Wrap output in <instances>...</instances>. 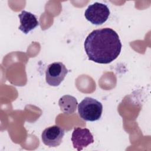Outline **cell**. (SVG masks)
I'll list each match as a JSON object with an SVG mask.
<instances>
[{
	"mask_svg": "<svg viewBox=\"0 0 151 151\" xmlns=\"http://www.w3.org/2000/svg\"><path fill=\"white\" fill-rule=\"evenodd\" d=\"M68 70L61 62H54L49 64L45 71V80L51 86H58L64 80Z\"/></svg>",
	"mask_w": 151,
	"mask_h": 151,
	"instance_id": "277c9868",
	"label": "cell"
},
{
	"mask_svg": "<svg viewBox=\"0 0 151 151\" xmlns=\"http://www.w3.org/2000/svg\"><path fill=\"white\" fill-rule=\"evenodd\" d=\"M64 130L57 125H54L44 129L41 134L42 141L49 147L58 146L62 142Z\"/></svg>",
	"mask_w": 151,
	"mask_h": 151,
	"instance_id": "5b68a950",
	"label": "cell"
},
{
	"mask_svg": "<svg viewBox=\"0 0 151 151\" xmlns=\"http://www.w3.org/2000/svg\"><path fill=\"white\" fill-rule=\"evenodd\" d=\"M109 15L110 10L108 6L100 2H95L90 5L84 12L87 20L96 25L104 23L107 20Z\"/></svg>",
	"mask_w": 151,
	"mask_h": 151,
	"instance_id": "3957f363",
	"label": "cell"
},
{
	"mask_svg": "<svg viewBox=\"0 0 151 151\" xmlns=\"http://www.w3.org/2000/svg\"><path fill=\"white\" fill-rule=\"evenodd\" d=\"M71 141L74 148L79 151L93 143L94 139L93 134L88 129L76 127L73 132Z\"/></svg>",
	"mask_w": 151,
	"mask_h": 151,
	"instance_id": "8992f818",
	"label": "cell"
},
{
	"mask_svg": "<svg viewBox=\"0 0 151 151\" xmlns=\"http://www.w3.org/2000/svg\"><path fill=\"white\" fill-rule=\"evenodd\" d=\"M88 60L99 64H109L116 60L122 50L117 33L110 28L91 31L84 43Z\"/></svg>",
	"mask_w": 151,
	"mask_h": 151,
	"instance_id": "6da1fadb",
	"label": "cell"
},
{
	"mask_svg": "<svg viewBox=\"0 0 151 151\" xmlns=\"http://www.w3.org/2000/svg\"><path fill=\"white\" fill-rule=\"evenodd\" d=\"M18 17L21 24L18 28L25 34L39 25V22L36 16L29 12L24 10L18 15Z\"/></svg>",
	"mask_w": 151,
	"mask_h": 151,
	"instance_id": "52a82bcc",
	"label": "cell"
},
{
	"mask_svg": "<svg viewBox=\"0 0 151 151\" xmlns=\"http://www.w3.org/2000/svg\"><path fill=\"white\" fill-rule=\"evenodd\" d=\"M77 99L70 95H64L58 101V105L61 111L65 114L73 113L77 109Z\"/></svg>",
	"mask_w": 151,
	"mask_h": 151,
	"instance_id": "ba28073f",
	"label": "cell"
},
{
	"mask_svg": "<svg viewBox=\"0 0 151 151\" xmlns=\"http://www.w3.org/2000/svg\"><path fill=\"white\" fill-rule=\"evenodd\" d=\"M103 111L102 104L93 98L85 97L78 105V112L80 117L86 121L98 120Z\"/></svg>",
	"mask_w": 151,
	"mask_h": 151,
	"instance_id": "7a4b0ae2",
	"label": "cell"
}]
</instances>
